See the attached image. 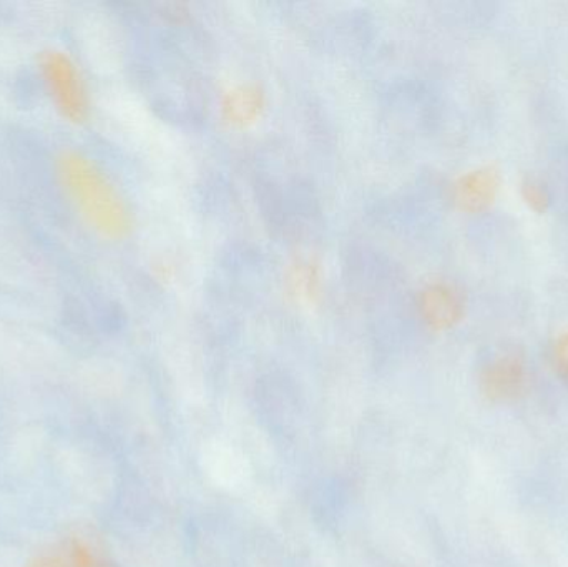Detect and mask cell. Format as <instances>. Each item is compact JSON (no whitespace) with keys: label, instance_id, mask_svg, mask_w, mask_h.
<instances>
[{"label":"cell","instance_id":"cell-1","mask_svg":"<svg viewBox=\"0 0 568 567\" xmlns=\"http://www.w3.org/2000/svg\"><path fill=\"white\" fill-rule=\"evenodd\" d=\"M53 172L67 202L97 239L120 243L132 236V205L99 160L75 146H62L53 156Z\"/></svg>","mask_w":568,"mask_h":567},{"label":"cell","instance_id":"cell-2","mask_svg":"<svg viewBox=\"0 0 568 567\" xmlns=\"http://www.w3.org/2000/svg\"><path fill=\"white\" fill-rule=\"evenodd\" d=\"M37 75L53 112L62 122L82 126L93 115V93L79 60L62 47H45L36 62Z\"/></svg>","mask_w":568,"mask_h":567},{"label":"cell","instance_id":"cell-3","mask_svg":"<svg viewBox=\"0 0 568 567\" xmlns=\"http://www.w3.org/2000/svg\"><path fill=\"white\" fill-rule=\"evenodd\" d=\"M479 383L490 402L509 403L519 399L529 385V369L523 353H497L480 369Z\"/></svg>","mask_w":568,"mask_h":567},{"label":"cell","instance_id":"cell-4","mask_svg":"<svg viewBox=\"0 0 568 567\" xmlns=\"http://www.w3.org/2000/svg\"><path fill=\"white\" fill-rule=\"evenodd\" d=\"M417 310L429 328L446 332L464 318L466 302L456 285L436 280L420 290L417 296Z\"/></svg>","mask_w":568,"mask_h":567},{"label":"cell","instance_id":"cell-5","mask_svg":"<svg viewBox=\"0 0 568 567\" xmlns=\"http://www.w3.org/2000/svg\"><path fill=\"white\" fill-rule=\"evenodd\" d=\"M202 468L213 485L226 492L242 489L252 476L246 456L235 446L219 439L206 443L202 449Z\"/></svg>","mask_w":568,"mask_h":567},{"label":"cell","instance_id":"cell-6","mask_svg":"<svg viewBox=\"0 0 568 567\" xmlns=\"http://www.w3.org/2000/svg\"><path fill=\"white\" fill-rule=\"evenodd\" d=\"M499 186V172L494 166H479L454 180L450 199L460 212L483 213L496 202Z\"/></svg>","mask_w":568,"mask_h":567},{"label":"cell","instance_id":"cell-7","mask_svg":"<svg viewBox=\"0 0 568 567\" xmlns=\"http://www.w3.org/2000/svg\"><path fill=\"white\" fill-rule=\"evenodd\" d=\"M266 109V95L255 83L233 87L223 95L222 113L226 123L239 129L253 125L262 119Z\"/></svg>","mask_w":568,"mask_h":567},{"label":"cell","instance_id":"cell-8","mask_svg":"<svg viewBox=\"0 0 568 567\" xmlns=\"http://www.w3.org/2000/svg\"><path fill=\"white\" fill-rule=\"evenodd\" d=\"M520 196H523L524 203L536 213H546L549 210L550 200H552L547 186L534 176H527L520 183Z\"/></svg>","mask_w":568,"mask_h":567},{"label":"cell","instance_id":"cell-9","mask_svg":"<svg viewBox=\"0 0 568 567\" xmlns=\"http://www.w3.org/2000/svg\"><path fill=\"white\" fill-rule=\"evenodd\" d=\"M291 283L294 292H300V298L311 300L320 286V275L310 265H303L293 273Z\"/></svg>","mask_w":568,"mask_h":567},{"label":"cell","instance_id":"cell-10","mask_svg":"<svg viewBox=\"0 0 568 567\" xmlns=\"http://www.w3.org/2000/svg\"><path fill=\"white\" fill-rule=\"evenodd\" d=\"M554 366L564 378H568V332L557 338L552 350Z\"/></svg>","mask_w":568,"mask_h":567},{"label":"cell","instance_id":"cell-11","mask_svg":"<svg viewBox=\"0 0 568 567\" xmlns=\"http://www.w3.org/2000/svg\"><path fill=\"white\" fill-rule=\"evenodd\" d=\"M27 567H73V563L70 553H67V555L40 556Z\"/></svg>","mask_w":568,"mask_h":567}]
</instances>
